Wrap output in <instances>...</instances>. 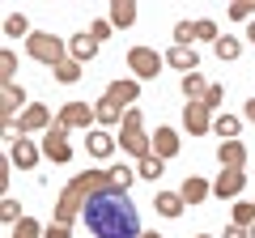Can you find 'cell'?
<instances>
[{
	"label": "cell",
	"mask_w": 255,
	"mask_h": 238,
	"mask_svg": "<svg viewBox=\"0 0 255 238\" xmlns=\"http://www.w3.org/2000/svg\"><path fill=\"white\" fill-rule=\"evenodd\" d=\"M85 226H90L94 238H140L145 230H140V213L136 204H132V196L119 192V187H111V192L94 196L90 204H85Z\"/></svg>",
	"instance_id": "cell-1"
},
{
	"label": "cell",
	"mask_w": 255,
	"mask_h": 238,
	"mask_svg": "<svg viewBox=\"0 0 255 238\" xmlns=\"http://www.w3.org/2000/svg\"><path fill=\"white\" fill-rule=\"evenodd\" d=\"M132 179H136V170H132V166H111V170H90V174H77L73 183H68V187L60 192V204H55V221H60V226H73V221L85 213V204H90L94 196L111 192V187L128 192V187H132Z\"/></svg>",
	"instance_id": "cell-2"
},
{
	"label": "cell",
	"mask_w": 255,
	"mask_h": 238,
	"mask_svg": "<svg viewBox=\"0 0 255 238\" xmlns=\"http://www.w3.org/2000/svg\"><path fill=\"white\" fill-rule=\"evenodd\" d=\"M136 98H140V81H128V77L124 81H111L107 94L98 98V107H94L98 111V123H124V115L132 111Z\"/></svg>",
	"instance_id": "cell-3"
},
{
	"label": "cell",
	"mask_w": 255,
	"mask_h": 238,
	"mask_svg": "<svg viewBox=\"0 0 255 238\" xmlns=\"http://www.w3.org/2000/svg\"><path fill=\"white\" fill-rule=\"evenodd\" d=\"M119 149H128V157H136V162L153 157V136H145V128H140V107H132L119 123Z\"/></svg>",
	"instance_id": "cell-4"
},
{
	"label": "cell",
	"mask_w": 255,
	"mask_h": 238,
	"mask_svg": "<svg viewBox=\"0 0 255 238\" xmlns=\"http://www.w3.org/2000/svg\"><path fill=\"white\" fill-rule=\"evenodd\" d=\"M68 47H64V38H55V34H47V30H34V34L26 38V55L34 60V64H51V68H60L64 60H68Z\"/></svg>",
	"instance_id": "cell-5"
},
{
	"label": "cell",
	"mask_w": 255,
	"mask_h": 238,
	"mask_svg": "<svg viewBox=\"0 0 255 238\" xmlns=\"http://www.w3.org/2000/svg\"><path fill=\"white\" fill-rule=\"evenodd\" d=\"M162 64H166V55H157L153 47H132V51H128V68H132L140 81H153V77L162 73Z\"/></svg>",
	"instance_id": "cell-6"
},
{
	"label": "cell",
	"mask_w": 255,
	"mask_h": 238,
	"mask_svg": "<svg viewBox=\"0 0 255 238\" xmlns=\"http://www.w3.org/2000/svg\"><path fill=\"white\" fill-rule=\"evenodd\" d=\"M51 123H55L51 107H43V102H30V107L17 115V123H13V128H17V136H30V132H47Z\"/></svg>",
	"instance_id": "cell-7"
},
{
	"label": "cell",
	"mask_w": 255,
	"mask_h": 238,
	"mask_svg": "<svg viewBox=\"0 0 255 238\" xmlns=\"http://www.w3.org/2000/svg\"><path fill=\"white\" fill-rule=\"evenodd\" d=\"M43 157H51V162H68L73 157V145H68V128H64L60 119H55L51 128H47V136H43Z\"/></svg>",
	"instance_id": "cell-8"
},
{
	"label": "cell",
	"mask_w": 255,
	"mask_h": 238,
	"mask_svg": "<svg viewBox=\"0 0 255 238\" xmlns=\"http://www.w3.org/2000/svg\"><path fill=\"white\" fill-rule=\"evenodd\" d=\"M64 123V128H94V119H98V111L90 107V102H64L60 115H55Z\"/></svg>",
	"instance_id": "cell-9"
},
{
	"label": "cell",
	"mask_w": 255,
	"mask_h": 238,
	"mask_svg": "<svg viewBox=\"0 0 255 238\" xmlns=\"http://www.w3.org/2000/svg\"><path fill=\"white\" fill-rule=\"evenodd\" d=\"M183 128H187L191 136L213 132V111L204 107V102H187V107H183Z\"/></svg>",
	"instance_id": "cell-10"
},
{
	"label": "cell",
	"mask_w": 255,
	"mask_h": 238,
	"mask_svg": "<svg viewBox=\"0 0 255 238\" xmlns=\"http://www.w3.org/2000/svg\"><path fill=\"white\" fill-rule=\"evenodd\" d=\"M43 157V149L34 145L30 136H17V140H9V162L17 166V170H30V166Z\"/></svg>",
	"instance_id": "cell-11"
},
{
	"label": "cell",
	"mask_w": 255,
	"mask_h": 238,
	"mask_svg": "<svg viewBox=\"0 0 255 238\" xmlns=\"http://www.w3.org/2000/svg\"><path fill=\"white\" fill-rule=\"evenodd\" d=\"M243 187H247V174L243 170H221L217 183H213V196H217V200H238Z\"/></svg>",
	"instance_id": "cell-12"
},
{
	"label": "cell",
	"mask_w": 255,
	"mask_h": 238,
	"mask_svg": "<svg viewBox=\"0 0 255 238\" xmlns=\"http://www.w3.org/2000/svg\"><path fill=\"white\" fill-rule=\"evenodd\" d=\"M166 68H179L183 77L200 73V55L191 51V47H170V51H166Z\"/></svg>",
	"instance_id": "cell-13"
},
{
	"label": "cell",
	"mask_w": 255,
	"mask_h": 238,
	"mask_svg": "<svg viewBox=\"0 0 255 238\" xmlns=\"http://www.w3.org/2000/svg\"><path fill=\"white\" fill-rule=\"evenodd\" d=\"M115 145H119V140L111 136V132H102V128H90V136H85V149H90V157H94V162L111 157V153H115Z\"/></svg>",
	"instance_id": "cell-14"
},
{
	"label": "cell",
	"mask_w": 255,
	"mask_h": 238,
	"mask_svg": "<svg viewBox=\"0 0 255 238\" xmlns=\"http://www.w3.org/2000/svg\"><path fill=\"white\" fill-rule=\"evenodd\" d=\"M217 162H221V170H243V162H247L243 140H221L217 145Z\"/></svg>",
	"instance_id": "cell-15"
},
{
	"label": "cell",
	"mask_w": 255,
	"mask_h": 238,
	"mask_svg": "<svg viewBox=\"0 0 255 238\" xmlns=\"http://www.w3.org/2000/svg\"><path fill=\"white\" fill-rule=\"evenodd\" d=\"M174 153H179V132H174V128H157L153 132V157L170 162Z\"/></svg>",
	"instance_id": "cell-16"
},
{
	"label": "cell",
	"mask_w": 255,
	"mask_h": 238,
	"mask_svg": "<svg viewBox=\"0 0 255 238\" xmlns=\"http://www.w3.org/2000/svg\"><path fill=\"white\" fill-rule=\"evenodd\" d=\"M179 196H183V204H200L204 196H213V183H204L200 174H187L183 187H179Z\"/></svg>",
	"instance_id": "cell-17"
},
{
	"label": "cell",
	"mask_w": 255,
	"mask_h": 238,
	"mask_svg": "<svg viewBox=\"0 0 255 238\" xmlns=\"http://www.w3.org/2000/svg\"><path fill=\"white\" fill-rule=\"evenodd\" d=\"M68 55H73L77 64H85V60H94V55H98V43H94L90 30H85V34H73V38H68Z\"/></svg>",
	"instance_id": "cell-18"
},
{
	"label": "cell",
	"mask_w": 255,
	"mask_h": 238,
	"mask_svg": "<svg viewBox=\"0 0 255 238\" xmlns=\"http://www.w3.org/2000/svg\"><path fill=\"white\" fill-rule=\"evenodd\" d=\"M153 209L162 213V217H183V209H187V204H183V196H179V192H157Z\"/></svg>",
	"instance_id": "cell-19"
},
{
	"label": "cell",
	"mask_w": 255,
	"mask_h": 238,
	"mask_svg": "<svg viewBox=\"0 0 255 238\" xmlns=\"http://www.w3.org/2000/svg\"><path fill=\"white\" fill-rule=\"evenodd\" d=\"M238 128H243V119H238V115H217V119H213V132H217L221 140H238Z\"/></svg>",
	"instance_id": "cell-20"
},
{
	"label": "cell",
	"mask_w": 255,
	"mask_h": 238,
	"mask_svg": "<svg viewBox=\"0 0 255 238\" xmlns=\"http://www.w3.org/2000/svg\"><path fill=\"white\" fill-rule=\"evenodd\" d=\"M136 21V4L132 0H115L111 4V26H132Z\"/></svg>",
	"instance_id": "cell-21"
},
{
	"label": "cell",
	"mask_w": 255,
	"mask_h": 238,
	"mask_svg": "<svg viewBox=\"0 0 255 238\" xmlns=\"http://www.w3.org/2000/svg\"><path fill=\"white\" fill-rule=\"evenodd\" d=\"M230 226L251 230L255 226V200H234V221H230Z\"/></svg>",
	"instance_id": "cell-22"
},
{
	"label": "cell",
	"mask_w": 255,
	"mask_h": 238,
	"mask_svg": "<svg viewBox=\"0 0 255 238\" xmlns=\"http://www.w3.org/2000/svg\"><path fill=\"white\" fill-rule=\"evenodd\" d=\"M183 94H187V102H200L204 94H209L204 77H200V73H187V77H183Z\"/></svg>",
	"instance_id": "cell-23"
},
{
	"label": "cell",
	"mask_w": 255,
	"mask_h": 238,
	"mask_svg": "<svg viewBox=\"0 0 255 238\" xmlns=\"http://www.w3.org/2000/svg\"><path fill=\"white\" fill-rule=\"evenodd\" d=\"M4 34L9 38H21V34H34V30H30V21H26V13H9V17H4Z\"/></svg>",
	"instance_id": "cell-24"
},
{
	"label": "cell",
	"mask_w": 255,
	"mask_h": 238,
	"mask_svg": "<svg viewBox=\"0 0 255 238\" xmlns=\"http://www.w3.org/2000/svg\"><path fill=\"white\" fill-rule=\"evenodd\" d=\"M51 73H55V81H60V85H73V81H81V64H77L73 55H68V60H64L60 68H51Z\"/></svg>",
	"instance_id": "cell-25"
},
{
	"label": "cell",
	"mask_w": 255,
	"mask_h": 238,
	"mask_svg": "<svg viewBox=\"0 0 255 238\" xmlns=\"http://www.w3.org/2000/svg\"><path fill=\"white\" fill-rule=\"evenodd\" d=\"M213 51H217V60H238V55H243V43H238V38H217V43H213Z\"/></svg>",
	"instance_id": "cell-26"
},
{
	"label": "cell",
	"mask_w": 255,
	"mask_h": 238,
	"mask_svg": "<svg viewBox=\"0 0 255 238\" xmlns=\"http://www.w3.org/2000/svg\"><path fill=\"white\" fill-rule=\"evenodd\" d=\"M9 238H43V226H38L34 217H21L17 226H13V234Z\"/></svg>",
	"instance_id": "cell-27"
},
{
	"label": "cell",
	"mask_w": 255,
	"mask_h": 238,
	"mask_svg": "<svg viewBox=\"0 0 255 238\" xmlns=\"http://www.w3.org/2000/svg\"><path fill=\"white\" fill-rule=\"evenodd\" d=\"M136 179H162V157H145V162H136Z\"/></svg>",
	"instance_id": "cell-28"
},
{
	"label": "cell",
	"mask_w": 255,
	"mask_h": 238,
	"mask_svg": "<svg viewBox=\"0 0 255 238\" xmlns=\"http://www.w3.org/2000/svg\"><path fill=\"white\" fill-rule=\"evenodd\" d=\"M196 43V21H179L174 26V47H191Z\"/></svg>",
	"instance_id": "cell-29"
},
{
	"label": "cell",
	"mask_w": 255,
	"mask_h": 238,
	"mask_svg": "<svg viewBox=\"0 0 255 238\" xmlns=\"http://www.w3.org/2000/svg\"><path fill=\"white\" fill-rule=\"evenodd\" d=\"M243 17L255 21V0H234L230 4V21H243Z\"/></svg>",
	"instance_id": "cell-30"
},
{
	"label": "cell",
	"mask_w": 255,
	"mask_h": 238,
	"mask_svg": "<svg viewBox=\"0 0 255 238\" xmlns=\"http://www.w3.org/2000/svg\"><path fill=\"white\" fill-rule=\"evenodd\" d=\"M13 73H17V55H13L9 47H4V51H0V77H4V85L13 81Z\"/></svg>",
	"instance_id": "cell-31"
},
{
	"label": "cell",
	"mask_w": 255,
	"mask_h": 238,
	"mask_svg": "<svg viewBox=\"0 0 255 238\" xmlns=\"http://www.w3.org/2000/svg\"><path fill=\"white\" fill-rule=\"evenodd\" d=\"M0 217L9 221V226H17V221H21V204L17 200H4V204H0Z\"/></svg>",
	"instance_id": "cell-32"
},
{
	"label": "cell",
	"mask_w": 255,
	"mask_h": 238,
	"mask_svg": "<svg viewBox=\"0 0 255 238\" xmlns=\"http://www.w3.org/2000/svg\"><path fill=\"white\" fill-rule=\"evenodd\" d=\"M196 38H213V43H217V21L200 17V21H196Z\"/></svg>",
	"instance_id": "cell-33"
},
{
	"label": "cell",
	"mask_w": 255,
	"mask_h": 238,
	"mask_svg": "<svg viewBox=\"0 0 255 238\" xmlns=\"http://www.w3.org/2000/svg\"><path fill=\"white\" fill-rule=\"evenodd\" d=\"M221 98H226V94H221V85H209V94H204L200 102H204V107L213 111V107H221Z\"/></svg>",
	"instance_id": "cell-34"
},
{
	"label": "cell",
	"mask_w": 255,
	"mask_h": 238,
	"mask_svg": "<svg viewBox=\"0 0 255 238\" xmlns=\"http://www.w3.org/2000/svg\"><path fill=\"white\" fill-rule=\"evenodd\" d=\"M43 238H73V226H60V221H55V226L43 230Z\"/></svg>",
	"instance_id": "cell-35"
},
{
	"label": "cell",
	"mask_w": 255,
	"mask_h": 238,
	"mask_svg": "<svg viewBox=\"0 0 255 238\" xmlns=\"http://www.w3.org/2000/svg\"><path fill=\"white\" fill-rule=\"evenodd\" d=\"M90 34H94V43H102V38L111 34V21H94V26H90Z\"/></svg>",
	"instance_id": "cell-36"
},
{
	"label": "cell",
	"mask_w": 255,
	"mask_h": 238,
	"mask_svg": "<svg viewBox=\"0 0 255 238\" xmlns=\"http://www.w3.org/2000/svg\"><path fill=\"white\" fill-rule=\"evenodd\" d=\"M226 238H251V230H243V226H226Z\"/></svg>",
	"instance_id": "cell-37"
},
{
	"label": "cell",
	"mask_w": 255,
	"mask_h": 238,
	"mask_svg": "<svg viewBox=\"0 0 255 238\" xmlns=\"http://www.w3.org/2000/svg\"><path fill=\"white\" fill-rule=\"evenodd\" d=\"M243 115H247V123H255V98L247 102V111H243Z\"/></svg>",
	"instance_id": "cell-38"
},
{
	"label": "cell",
	"mask_w": 255,
	"mask_h": 238,
	"mask_svg": "<svg viewBox=\"0 0 255 238\" xmlns=\"http://www.w3.org/2000/svg\"><path fill=\"white\" fill-rule=\"evenodd\" d=\"M247 38H251V43H255V21H251V34H247Z\"/></svg>",
	"instance_id": "cell-39"
},
{
	"label": "cell",
	"mask_w": 255,
	"mask_h": 238,
	"mask_svg": "<svg viewBox=\"0 0 255 238\" xmlns=\"http://www.w3.org/2000/svg\"><path fill=\"white\" fill-rule=\"evenodd\" d=\"M140 238H162V234H140Z\"/></svg>",
	"instance_id": "cell-40"
},
{
	"label": "cell",
	"mask_w": 255,
	"mask_h": 238,
	"mask_svg": "<svg viewBox=\"0 0 255 238\" xmlns=\"http://www.w3.org/2000/svg\"><path fill=\"white\" fill-rule=\"evenodd\" d=\"M196 238H209V234H196Z\"/></svg>",
	"instance_id": "cell-41"
}]
</instances>
